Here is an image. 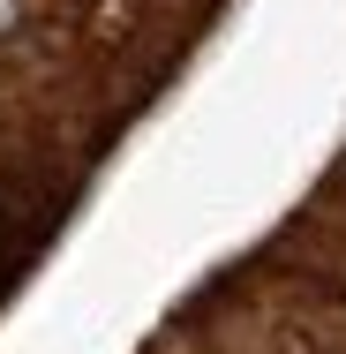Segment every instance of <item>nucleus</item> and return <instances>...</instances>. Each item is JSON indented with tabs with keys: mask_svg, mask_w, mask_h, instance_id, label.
<instances>
[{
	"mask_svg": "<svg viewBox=\"0 0 346 354\" xmlns=\"http://www.w3.org/2000/svg\"><path fill=\"white\" fill-rule=\"evenodd\" d=\"M15 15H23V8H15V0H0V30H8V23H15Z\"/></svg>",
	"mask_w": 346,
	"mask_h": 354,
	"instance_id": "1",
	"label": "nucleus"
}]
</instances>
